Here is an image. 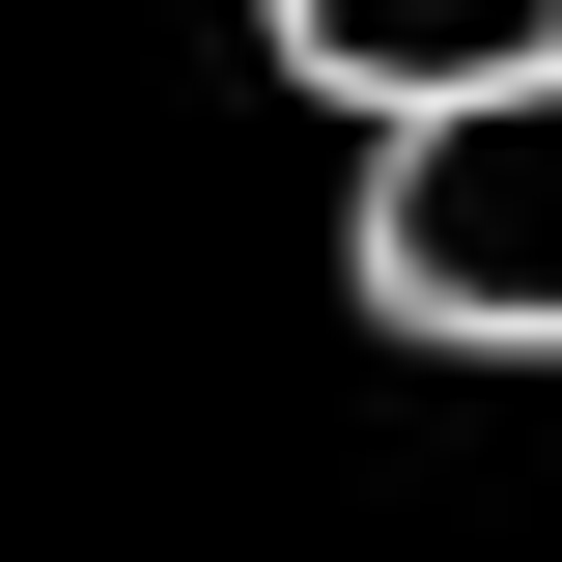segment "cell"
Returning <instances> with one entry per match:
<instances>
[{
  "mask_svg": "<svg viewBox=\"0 0 562 562\" xmlns=\"http://www.w3.org/2000/svg\"><path fill=\"white\" fill-rule=\"evenodd\" d=\"M366 310L479 338V366H562V85H479V113L366 140Z\"/></svg>",
  "mask_w": 562,
  "mask_h": 562,
  "instance_id": "6da1fadb",
  "label": "cell"
},
{
  "mask_svg": "<svg viewBox=\"0 0 562 562\" xmlns=\"http://www.w3.org/2000/svg\"><path fill=\"white\" fill-rule=\"evenodd\" d=\"M281 85H338L366 140L394 113H479V85H562V0H254Z\"/></svg>",
  "mask_w": 562,
  "mask_h": 562,
  "instance_id": "7a4b0ae2",
  "label": "cell"
}]
</instances>
